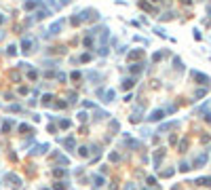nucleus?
<instances>
[{
  "label": "nucleus",
  "instance_id": "obj_46",
  "mask_svg": "<svg viewBox=\"0 0 211 190\" xmlns=\"http://www.w3.org/2000/svg\"><path fill=\"white\" fill-rule=\"evenodd\" d=\"M68 99H70V104H76V93H70Z\"/></svg>",
  "mask_w": 211,
  "mask_h": 190
},
{
  "label": "nucleus",
  "instance_id": "obj_34",
  "mask_svg": "<svg viewBox=\"0 0 211 190\" xmlns=\"http://www.w3.org/2000/svg\"><path fill=\"white\" fill-rule=\"evenodd\" d=\"M87 118H89V114H87V112H80V114H78V121H80V123H85Z\"/></svg>",
  "mask_w": 211,
  "mask_h": 190
},
{
  "label": "nucleus",
  "instance_id": "obj_41",
  "mask_svg": "<svg viewBox=\"0 0 211 190\" xmlns=\"http://www.w3.org/2000/svg\"><path fill=\"white\" fill-rule=\"evenodd\" d=\"M8 110H11V112H19V110H21V106H17V104H13L11 108H8Z\"/></svg>",
  "mask_w": 211,
  "mask_h": 190
},
{
  "label": "nucleus",
  "instance_id": "obj_48",
  "mask_svg": "<svg viewBox=\"0 0 211 190\" xmlns=\"http://www.w3.org/2000/svg\"><path fill=\"white\" fill-rule=\"evenodd\" d=\"M125 190H135V186H133V184H127V186H125Z\"/></svg>",
  "mask_w": 211,
  "mask_h": 190
},
{
  "label": "nucleus",
  "instance_id": "obj_33",
  "mask_svg": "<svg viewBox=\"0 0 211 190\" xmlns=\"http://www.w3.org/2000/svg\"><path fill=\"white\" fill-rule=\"evenodd\" d=\"M57 163H59V165H68L70 158H66V156H57Z\"/></svg>",
  "mask_w": 211,
  "mask_h": 190
},
{
  "label": "nucleus",
  "instance_id": "obj_28",
  "mask_svg": "<svg viewBox=\"0 0 211 190\" xmlns=\"http://www.w3.org/2000/svg\"><path fill=\"white\" fill-rule=\"evenodd\" d=\"M110 161H112V163H118V161H120V154H118V152H110Z\"/></svg>",
  "mask_w": 211,
  "mask_h": 190
},
{
  "label": "nucleus",
  "instance_id": "obj_36",
  "mask_svg": "<svg viewBox=\"0 0 211 190\" xmlns=\"http://www.w3.org/2000/svg\"><path fill=\"white\" fill-rule=\"evenodd\" d=\"M82 19H80V17H72V19H70V23H72V25H78V23H80Z\"/></svg>",
  "mask_w": 211,
  "mask_h": 190
},
{
  "label": "nucleus",
  "instance_id": "obj_51",
  "mask_svg": "<svg viewBox=\"0 0 211 190\" xmlns=\"http://www.w3.org/2000/svg\"><path fill=\"white\" fill-rule=\"evenodd\" d=\"M150 2H158V0H150Z\"/></svg>",
  "mask_w": 211,
  "mask_h": 190
},
{
  "label": "nucleus",
  "instance_id": "obj_13",
  "mask_svg": "<svg viewBox=\"0 0 211 190\" xmlns=\"http://www.w3.org/2000/svg\"><path fill=\"white\" fill-rule=\"evenodd\" d=\"M144 72V63H133L131 66V74H142Z\"/></svg>",
  "mask_w": 211,
  "mask_h": 190
},
{
  "label": "nucleus",
  "instance_id": "obj_31",
  "mask_svg": "<svg viewBox=\"0 0 211 190\" xmlns=\"http://www.w3.org/2000/svg\"><path fill=\"white\" fill-rule=\"evenodd\" d=\"M51 99H53V95H45V97H42V104H45V106H51Z\"/></svg>",
  "mask_w": 211,
  "mask_h": 190
},
{
  "label": "nucleus",
  "instance_id": "obj_11",
  "mask_svg": "<svg viewBox=\"0 0 211 190\" xmlns=\"http://www.w3.org/2000/svg\"><path fill=\"white\" fill-rule=\"evenodd\" d=\"M91 182H93L95 186H97V188H99L101 184H106V177H103V175L99 173V175H93V177H91Z\"/></svg>",
  "mask_w": 211,
  "mask_h": 190
},
{
  "label": "nucleus",
  "instance_id": "obj_39",
  "mask_svg": "<svg viewBox=\"0 0 211 190\" xmlns=\"http://www.w3.org/2000/svg\"><path fill=\"white\" fill-rule=\"evenodd\" d=\"M205 93H207V89H198V91H196V95H194V97L198 99V97H203Z\"/></svg>",
  "mask_w": 211,
  "mask_h": 190
},
{
  "label": "nucleus",
  "instance_id": "obj_1",
  "mask_svg": "<svg viewBox=\"0 0 211 190\" xmlns=\"http://www.w3.org/2000/svg\"><path fill=\"white\" fill-rule=\"evenodd\" d=\"M4 182H6L8 186H13V188H19V186H21L19 175H15V173H6V175H4Z\"/></svg>",
  "mask_w": 211,
  "mask_h": 190
},
{
  "label": "nucleus",
  "instance_id": "obj_40",
  "mask_svg": "<svg viewBox=\"0 0 211 190\" xmlns=\"http://www.w3.org/2000/svg\"><path fill=\"white\" fill-rule=\"evenodd\" d=\"M78 61H91V55H89V53H85V55H80Z\"/></svg>",
  "mask_w": 211,
  "mask_h": 190
},
{
  "label": "nucleus",
  "instance_id": "obj_42",
  "mask_svg": "<svg viewBox=\"0 0 211 190\" xmlns=\"http://www.w3.org/2000/svg\"><path fill=\"white\" fill-rule=\"evenodd\" d=\"M99 55H101V57L108 55V47H101V49H99Z\"/></svg>",
  "mask_w": 211,
  "mask_h": 190
},
{
  "label": "nucleus",
  "instance_id": "obj_19",
  "mask_svg": "<svg viewBox=\"0 0 211 190\" xmlns=\"http://www.w3.org/2000/svg\"><path fill=\"white\" fill-rule=\"evenodd\" d=\"M53 190H68V182H55L53 184Z\"/></svg>",
  "mask_w": 211,
  "mask_h": 190
},
{
  "label": "nucleus",
  "instance_id": "obj_32",
  "mask_svg": "<svg viewBox=\"0 0 211 190\" xmlns=\"http://www.w3.org/2000/svg\"><path fill=\"white\" fill-rule=\"evenodd\" d=\"M70 78H72V80H80L82 74H80V72H72V74H70Z\"/></svg>",
  "mask_w": 211,
  "mask_h": 190
},
{
  "label": "nucleus",
  "instance_id": "obj_37",
  "mask_svg": "<svg viewBox=\"0 0 211 190\" xmlns=\"http://www.w3.org/2000/svg\"><path fill=\"white\" fill-rule=\"evenodd\" d=\"M161 175H163V177H171V175H173V169H167V171H163Z\"/></svg>",
  "mask_w": 211,
  "mask_h": 190
},
{
  "label": "nucleus",
  "instance_id": "obj_23",
  "mask_svg": "<svg viewBox=\"0 0 211 190\" xmlns=\"http://www.w3.org/2000/svg\"><path fill=\"white\" fill-rule=\"evenodd\" d=\"M114 97H116V91H112V89H110V91L106 93V99H103V102H114Z\"/></svg>",
  "mask_w": 211,
  "mask_h": 190
},
{
  "label": "nucleus",
  "instance_id": "obj_10",
  "mask_svg": "<svg viewBox=\"0 0 211 190\" xmlns=\"http://www.w3.org/2000/svg\"><path fill=\"white\" fill-rule=\"evenodd\" d=\"M64 146H66L68 150H74V148H76V140H74V137H66V140H64Z\"/></svg>",
  "mask_w": 211,
  "mask_h": 190
},
{
  "label": "nucleus",
  "instance_id": "obj_44",
  "mask_svg": "<svg viewBox=\"0 0 211 190\" xmlns=\"http://www.w3.org/2000/svg\"><path fill=\"white\" fill-rule=\"evenodd\" d=\"M188 169H190L188 163H182V165H180V171H188Z\"/></svg>",
  "mask_w": 211,
  "mask_h": 190
},
{
  "label": "nucleus",
  "instance_id": "obj_18",
  "mask_svg": "<svg viewBox=\"0 0 211 190\" xmlns=\"http://www.w3.org/2000/svg\"><path fill=\"white\" fill-rule=\"evenodd\" d=\"M82 42H85V47H87V49H93V36H91V34H87Z\"/></svg>",
  "mask_w": 211,
  "mask_h": 190
},
{
  "label": "nucleus",
  "instance_id": "obj_15",
  "mask_svg": "<svg viewBox=\"0 0 211 190\" xmlns=\"http://www.w3.org/2000/svg\"><path fill=\"white\" fill-rule=\"evenodd\" d=\"M11 129H13V121H4L2 127H0V131H2V133H8Z\"/></svg>",
  "mask_w": 211,
  "mask_h": 190
},
{
  "label": "nucleus",
  "instance_id": "obj_5",
  "mask_svg": "<svg viewBox=\"0 0 211 190\" xmlns=\"http://www.w3.org/2000/svg\"><path fill=\"white\" fill-rule=\"evenodd\" d=\"M32 47H34V40H32V38H23V40H21V51H23V53H30Z\"/></svg>",
  "mask_w": 211,
  "mask_h": 190
},
{
  "label": "nucleus",
  "instance_id": "obj_2",
  "mask_svg": "<svg viewBox=\"0 0 211 190\" xmlns=\"http://www.w3.org/2000/svg\"><path fill=\"white\" fill-rule=\"evenodd\" d=\"M190 76H192V78H194V80H196V83H198V85H207V83H209V76H205V74H201V72H194V70H192V72H190Z\"/></svg>",
  "mask_w": 211,
  "mask_h": 190
},
{
  "label": "nucleus",
  "instance_id": "obj_52",
  "mask_svg": "<svg viewBox=\"0 0 211 190\" xmlns=\"http://www.w3.org/2000/svg\"><path fill=\"white\" fill-rule=\"evenodd\" d=\"M42 190H51V188H42Z\"/></svg>",
  "mask_w": 211,
  "mask_h": 190
},
{
  "label": "nucleus",
  "instance_id": "obj_16",
  "mask_svg": "<svg viewBox=\"0 0 211 190\" xmlns=\"http://www.w3.org/2000/svg\"><path fill=\"white\" fill-rule=\"evenodd\" d=\"M49 15V11H47V8H42V11H38V13H34V19H36V21H40V19H45V17Z\"/></svg>",
  "mask_w": 211,
  "mask_h": 190
},
{
  "label": "nucleus",
  "instance_id": "obj_30",
  "mask_svg": "<svg viewBox=\"0 0 211 190\" xmlns=\"http://www.w3.org/2000/svg\"><path fill=\"white\" fill-rule=\"evenodd\" d=\"M59 127H61V129H68V127H70V121H68V118H61V121H59Z\"/></svg>",
  "mask_w": 211,
  "mask_h": 190
},
{
  "label": "nucleus",
  "instance_id": "obj_29",
  "mask_svg": "<svg viewBox=\"0 0 211 190\" xmlns=\"http://www.w3.org/2000/svg\"><path fill=\"white\" fill-rule=\"evenodd\" d=\"M78 154H80V156H89L91 152H89V148H87V146H82L80 150H78Z\"/></svg>",
  "mask_w": 211,
  "mask_h": 190
},
{
  "label": "nucleus",
  "instance_id": "obj_24",
  "mask_svg": "<svg viewBox=\"0 0 211 190\" xmlns=\"http://www.w3.org/2000/svg\"><path fill=\"white\" fill-rule=\"evenodd\" d=\"M177 123H167V125H161V129H158V133H163V131H169L171 127H175Z\"/></svg>",
  "mask_w": 211,
  "mask_h": 190
},
{
  "label": "nucleus",
  "instance_id": "obj_43",
  "mask_svg": "<svg viewBox=\"0 0 211 190\" xmlns=\"http://www.w3.org/2000/svg\"><path fill=\"white\" fill-rule=\"evenodd\" d=\"M173 63H175V68H177V70H182V59L175 57V59H173Z\"/></svg>",
  "mask_w": 211,
  "mask_h": 190
},
{
  "label": "nucleus",
  "instance_id": "obj_3",
  "mask_svg": "<svg viewBox=\"0 0 211 190\" xmlns=\"http://www.w3.org/2000/svg\"><path fill=\"white\" fill-rule=\"evenodd\" d=\"M133 85H135V78H131V76H127V78L120 80V89H122V91H129Z\"/></svg>",
  "mask_w": 211,
  "mask_h": 190
},
{
  "label": "nucleus",
  "instance_id": "obj_6",
  "mask_svg": "<svg viewBox=\"0 0 211 190\" xmlns=\"http://www.w3.org/2000/svg\"><path fill=\"white\" fill-rule=\"evenodd\" d=\"M207 158H209V156H207V152H203V154H198V156L194 158V163H192V165H194V167H203L205 163H207Z\"/></svg>",
  "mask_w": 211,
  "mask_h": 190
},
{
  "label": "nucleus",
  "instance_id": "obj_22",
  "mask_svg": "<svg viewBox=\"0 0 211 190\" xmlns=\"http://www.w3.org/2000/svg\"><path fill=\"white\" fill-rule=\"evenodd\" d=\"M108 112H106V110H97V112H95V118H97V121H101V118H108Z\"/></svg>",
  "mask_w": 211,
  "mask_h": 190
},
{
  "label": "nucleus",
  "instance_id": "obj_50",
  "mask_svg": "<svg viewBox=\"0 0 211 190\" xmlns=\"http://www.w3.org/2000/svg\"><path fill=\"white\" fill-rule=\"evenodd\" d=\"M2 21H4V15H0V23H2Z\"/></svg>",
  "mask_w": 211,
  "mask_h": 190
},
{
  "label": "nucleus",
  "instance_id": "obj_7",
  "mask_svg": "<svg viewBox=\"0 0 211 190\" xmlns=\"http://www.w3.org/2000/svg\"><path fill=\"white\" fill-rule=\"evenodd\" d=\"M87 80H91V83H99L101 74H99V72H87Z\"/></svg>",
  "mask_w": 211,
  "mask_h": 190
},
{
  "label": "nucleus",
  "instance_id": "obj_20",
  "mask_svg": "<svg viewBox=\"0 0 211 190\" xmlns=\"http://www.w3.org/2000/svg\"><path fill=\"white\" fill-rule=\"evenodd\" d=\"M108 129H110L112 133H114V131H118V129H120V123H118V121H110V125H108Z\"/></svg>",
  "mask_w": 211,
  "mask_h": 190
},
{
  "label": "nucleus",
  "instance_id": "obj_38",
  "mask_svg": "<svg viewBox=\"0 0 211 190\" xmlns=\"http://www.w3.org/2000/svg\"><path fill=\"white\" fill-rule=\"evenodd\" d=\"M163 59V53H154L152 55V61H161Z\"/></svg>",
  "mask_w": 211,
  "mask_h": 190
},
{
  "label": "nucleus",
  "instance_id": "obj_25",
  "mask_svg": "<svg viewBox=\"0 0 211 190\" xmlns=\"http://www.w3.org/2000/svg\"><path fill=\"white\" fill-rule=\"evenodd\" d=\"M137 57H142V49H137V51H131V53H129V59H137Z\"/></svg>",
  "mask_w": 211,
  "mask_h": 190
},
{
  "label": "nucleus",
  "instance_id": "obj_21",
  "mask_svg": "<svg viewBox=\"0 0 211 190\" xmlns=\"http://www.w3.org/2000/svg\"><path fill=\"white\" fill-rule=\"evenodd\" d=\"M196 184H198V186H211V177H198Z\"/></svg>",
  "mask_w": 211,
  "mask_h": 190
},
{
  "label": "nucleus",
  "instance_id": "obj_14",
  "mask_svg": "<svg viewBox=\"0 0 211 190\" xmlns=\"http://www.w3.org/2000/svg\"><path fill=\"white\" fill-rule=\"evenodd\" d=\"M53 175H55V177H64V175H68V169L55 167V169H53Z\"/></svg>",
  "mask_w": 211,
  "mask_h": 190
},
{
  "label": "nucleus",
  "instance_id": "obj_4",
  "mask_svg": "<svg viewBox=\"0 0 211 190\" xmlns=\"http://www.w3.org/2000/svg\"><path fill=\"white\" fill-rule=\"evenodd\" d=\"M165 118V110H154L150 116H148V121L150 123H156V121H163Z\"/></svg>",
  "mask_w": 211,
  "mask_h": 190
},
{
  "label": "nucleus",
  "instance_id": "obj_12",
  "mask_svg": "<svg viewBox=\"0 0 211 190\" xmlns=\"http://www.w3.org/2000/svg\"><path fill=\"white\" fill-rule=\"evenodd\" d=\"M163 156H165V150H156V154H154V167H158V165H161Z\"/></svg>",
  "mask_w": 211,
  "mask_h": 190
},
{
  "label": "nucleus",
  "instance_id": "obj_27",
  "mask_svg": "<svg viewBox=\"0 0 211 190\" xmlns=\"http://www.w3.org/2000/svg\"><path fill=\"white\" fill-rule=\"evenodd\" d=\"M28 78H30V80H36V78H38V72H36V70H28Z\"/></svg>",
  "mask_w": 211,
  "mask_h": 190
},
{
  "label": "nucleus",
  "instance_id": "obj_17",
  "mask_svg": "<svg viewBox=\"0 0 211 190\" xmlns=\"http://www.w3.org/2000/svg\"><path fill=\"white\" fill-rule=\"evenodd\" d=\"M8 78H11L13 83H21V74H19V72H17V70H13L11 74H8Z\"/></svg>",
  "mask_w": 211,
  "mask_h": 190
},
{
  "label": "nucleus",
  "instance_id": "obj_26",
  "mask_svg": "<svg viewBox=\"0 0 211 190\" xmlns=\"http://www.w3.org/2000/svg\"><path fill=\"white\" fill-rule=\"evenodd\" d=\"M38 4H40V2H36V0H28L23 6H25V8H34V6H38Z\"/></svg>",
  "mask_w": 211,
  "mask_h": 190
},
{
  "label": "nucleus",
  "instance_id": "obj_47",
  "mask_svg": "<svg viewBox=\"0 0 211 190\" xmlns=\"http://www.w3.org/2000/svg\"><path fill=\"white\" fill-rule=\"evenodd\" d=\"M186 146H188V142H186V140H184V142H182V144H180V150H182V152H184V150H186Z\"/></svg>",
  "mask_w": 211,
  "mask_h": 190
},
{
  "label": "nucleus",
  "instance_id": "obj_9",
  "mask_svg": "<svg viewBox=\"0 0 211 190\" xmlns=\"http://www.w3.org/2000/svg\"><path fill=\"white\" fill-rule=\"evenodd\" d=\"M17 129H19V133H21V135H30L32 127H30V125H25V123H21V125H17Z\"/></svg>",
  "mask_w": 211,
  "mask_h": 190
},
{
  "label": "nucleus",
  "instance_id": "obj_49",
  "mask_svg": "<svg viewBox=\"0 0 211 190\" xmlns=\"http://www.w3.org/2000/svg\"><path fill=\"white\" fill-rule=\"evenodd\" d=\"M205 121H207V123H211V112H207V114H205Z\"/></svg>",
  "mask_w": 211,
  "mask_h": 190
},
{
  "label": "nucleus",
  "instance_id": "obj_35",
  "mask_svg": "<svg viewBox=\"0 0 211 190\" xmlns=\"http://www.w3.org/2000/svg\"><path fill=\"white\" fill-rule=\"evenodd\" d=\"M15 49H17V47H15V44H11V47H8V49H6V55H15Z\"/></svg>",
  "mask_w": 211,
  "mask_h": 190
},
{
  "label": "nucleus",
  "instance_id": "obj_45",
  "mask_svg": "<svg viewBox=\"0 0 211 190\" xmlns=\"http://www.w3.org/2000/svg\"><path fill=\"white\" fill-rule=\"evenodd\" d=\"M154 32H156V34H158V36H163V38H165V36H167V34H165V30H163V28H156V30H154Z\"/></svg>",
  "mask_w": 211,
  "mask_h": 190
},
{
  "label": "nucleus",
  "instance_id": "obj_8",
  "mask_svg": "<svg viewBox=\"0 0 211 190\" xmlns=\"http://www.w3.org/2000/svg\"><path fill=\"white\" fill-rule=\"evenodd\" d=\"M61 28H64V21H55V23H53L51 28H49V32H51V34H59V32H61Z\"/></svg>",
  "mask_w": 211,
  "mask_h": 190
}]
</instances>
